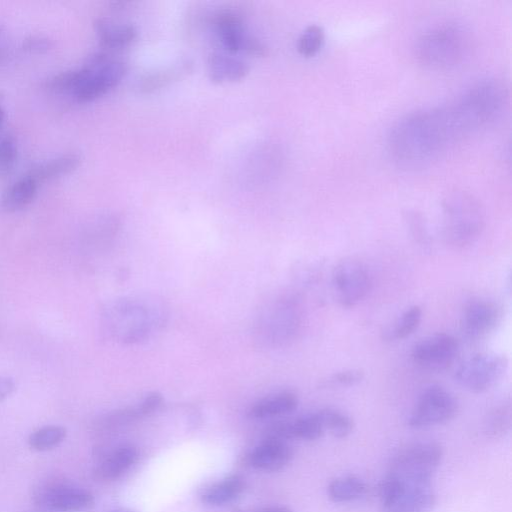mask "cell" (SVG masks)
<instances>
[{"label":"cell","instance_id":"obj_1","mask_svg":"<svg viewBox=\"0 0 512 512\" xmlns=\"http://www.w3.org/2000/svg\"><path fill=\"white\" fill-rule=\"evenodd\" d=\"M467 136L452 101L408 113L387 136V149L400 166L422 167L442 156Z\"/></svg>","mask_w":512,"mask_h":512},{"label":"cell","instance_id":"obj_2","mask_svg":"<svg viewBox=\"0 0 512 512\" xmlns=\"http://www.w3.org/2000/svg\"><path fill=\"white\" fill-rule=\"evenodd\" d=\"M168 311L162 300L150 295L115 298L102 308L105 333L122 344H137L162 330Z\"/></svg>","mask_w":512,"mask_h":512},{"label":"cell","instance_id":"obj_3","mask_svg":"<svg viewBox=\"0 0 512 512\" xmlns=\"http://www.w3.org/2000/svg\"><path fill=\"white\" fill-rule=\"evenodd\" d=\"M301 324L302 313L295 297L278 295L260 306L253 322V340L260 348H279L296 338Z\"/></svg>","mask_w":512,"mask_h":512},{"label":"cell","instance_id":"obj_4","mask_svg":"<svg viewBox=\"0 0 512 512\" xmlns=\"http://www.w3.org/2000/svg\"><path fill=\"white\" fill-rule=\"evenodd\" d=\"M484 227V208L474 195L456 189L444 197L442 232L450 246L456 248L470 246L481 236Z\"/></svg>","mask_w":512,"mask_h":512},{"label":"cell","instance_id":"obj_5","mask_svg":"<svg viewBox=\"0 0 512 512\" xmlns=\"http://www.w3.org/2000/svg\"><path fill=\"white\" fill-rule=\"evenodd\" d=\"M468 49L466 32L457 24L442 23L423 32L415 44L417 60L430 68L458 64Z\"/></svg>","mask_w":512,"mask_h":512},{"label":"cell","instance_id":"obj_6","mask_svg":"<svg viewBox=\"0 0 512 512\" xmlns=\"http://www.w3.org/2000/svg\"><path fill=\"white\" fill-rule=\"evenodd\" d=\"M442 457L443 449L439 443H413L395 454L388 474L407 484L430 485Z\"/></svg>","mask_w":512,"mask_h":512},{"label":"cell","instance_id":"obj_7","mask_svg":"<svg viewBox=\"0 0 512 512\" xmlns=\"http://www.w3.org/2000/svg\"><path fill=\"white\" fill-rule=\"evenodd\" d=\"M85 74L73 91L79 101L93 100L116 86L125 76L126 64L102 51L90 54L85 64Z\"/></svg>","mask_w":512,"mask_h":512},{"label":"cell","instance_id":"obj_8","mask_svg":"<svg viewBox=\"0 0 512 512\" xmlns=\"http://www.w3.org/2000/svg\"><path fill=\"white\" fill-rule=\"evenodd\" d=\"M507 367L508 359L505 355L481 352L462 361L454 372V379L462 388L482 393L500 381Z\"/></svg>","mask_w":512,"mask_h":512},{"label":"cell","instance_id":"obj_9","mask_svg":"<svg viewBox=\"0 0 512 512\" xmlns=\"http://www.w3.org/2000/svg\"><path fill=\"white\" fill-rule=\"evenodd\" d=\"M333 292L339 304L351 308L361 302L372 285L367 267L358 259L344 258L332 270Z\"/></svg>","mask_w":512,"mask_h":512},{"label":"cell","instance_id":"obj_10","mask_svg":"<svg viewBox=\"0 0 512 512\" xmlns=\"http://www.w3.org/2000/svg\"><path fill=\"white\" fill-rule=\"evenodd\" d=\"M458 402L452 393L438 385L427 387L415 403L408 424L414 429L444 424L453 419Z\"/></svg>","mask_w":512,"mask_h":512},{"label":"cell","instance_id":"obj_11","mask_svg":"<svg viewBox=\"0 0 512 512\" xmlns=\"http://www.w3.org/2000/svg\"><path fill=\"white\" fill-rule=\"evenodd\" d=\"M34 496L37 503L54 512H83L95 502L89 491L57 481L41 485Z\"/></svg>","mask_w":512,"mask_h":512},{"label":"cell","instance_id":"obj_12","mask_svg":"<svg viewBox=\"0 0 512 512\" xmlns=\"http://www.w3.org/2000/svg\"><path fill=\"white\" fill-rule=\"evenodd\" d=\"M459 353L457 339L446 333H437L418 341L411 350V358L422 368L442 371L450 367Z\"/></svg>","mask_w":512,"mask_h":512},{"label":"cell","instance_id":"obj_13","mask_svg":"<svg viewBox=\"0 0 512 512\" xmlns=\"http://www.w3.org/2000/svg\"><path fill=\"white\" fill-rule=\"evenodd\" d=\"M501 316V308L494 301L480 298L470 300L463 309L462 331L469 338H482L496 328Z\"/></svg>","mask_w":512,"mask_h":512},{"label":"cell","instance_id":"obj_14","mask_svg":"<svg viewBox=\"0 0 512 512\" xmlns=\"http://www.w3.org/2000/svg\"><path fill=\"white\" fill-rule=\"evenodd\" d=\"M212 22L228 52L245 51L251 35L246 32L243 19L237 11L230 8L218 10L213 15Z\"/></svg>","mask_w":512,"mask_h":512},{"label":"cell","instance_id":"obj_15","mask_svg":"<svg viewBox=\"0 0 512 512\" xmlns=\"http://www.w3.org/2000/svg\"><path fill=\"white\" fill-rule=\"evenodd\" d=\"M293 458V450L286 441L265 438L248 455L249 464L261 471L283 469Z\"/></svg>","mask_w":512,"mask_h":512},{"label":"cell","instance_id":"obj_16","mask_svg":"<svg viewBox=\"0 0 512 512\" xmlns=\"http://www.w3.org/2000/svg\"><path fill=\"white\" fill-rule=\"evenodd\" d=\"M434 503L435 495L431 489V485H415L402 482L399 493L391 502L382 507V511L429 512Z\"/></svg>","mask_w":512,"mask_h":512},{"label":"cell","instance_id":"obj_17","mask_svg":"<svg viewBox=\"0 0 512 512\" xmlns=\"http://www.w3.org/2000/svg\"><path fill=\"white\" fill-rule=\"evenodd\" d=\"M138 458V449L133 445L118 446L101 459L96 466L95 476L105 481L118 479L132 468Z\"/></svg>","mask_w":512,"mask_h":512},{"label":"cell","instance_id":"obj_18","mask_svg":"<svg viewBox=\"0 0 512 512\" xmlns=\"http://www.w3.org/2000/svg\"><path fill=\"white\" fill-rule=\"evenodd\" d=\"M39 182L28 173L10 183L0 196V208L13 212L26 207L34 199Z\"/></svg>","mask_w":512,"mask_h":512},{"label":"cell","instance_id":"obj_19","mask_svg":"<svg viewBox=\"0 0 512 512\" xmlns=\"http://www.w3.org/2000/svg\"><path fill=\"white\" fill-rule=\"evenodd\" d=\"M247 62L224 52H214L208 59V73L214 83L239 81L249 73Z\"/></svg>","mask_w":512,"mask_h":512},{"label":"cell","instance_id":"obj_20","mask_svg":"<svg viewBox=\"0 0 512 512\" xmlns=\"http://www.w3.org/2000/svg\"><path fill=\"white\" fill-rule=\"evenodd\" d=\"M298 402L297 395L292 391L277 392L255 402L250 407L248 415L254 419L285 415L294 411Z\"/></svg>","mask_w":512,"mask_h":512},{"label":"cell","instance_id":"obj_21","mask_svg":"<svg viewBox=\"0 0 512 512\" xmlns=\"http://www.w3.org/2000/svg\"><path fill=\"white\" fill-rule=\"evenodd\" d=\"M94 25L99 41L105 48H123L137 37V29L130 23H115L107 18H97Z\"/></svg>","mask_w":512,"mask_h":512},{"label":"cell","instance_id":"obj_22","mask_svg":"<svg viewBox=\"0 0 512 512\" xmlns=\"http://www.w3.org/2000/svg\"><path fill=\"white\" fill-rule=\"evenodd\" d=\"M81 159L77 152L61 153L36 162L26 173L41 182L71 172L79 166Z\"/></svg>","mask_w":512,"mask_h":512},{"label":"cell","instance_id":"obj_23","mask_svg":"<svg viewBox=\"0 0 512 512\" xmlns=\"http://www.w3.org/2000/svg\"><path fill=\"white\" fill-rule=\"evenodd\" d=\"M244 489V479L239 475H231L208 487L201 494V501L209 506L225 505L238 498Z\"/></svg>","mask_w":512,"mask_h":512},{"label":"cell","instance_id":"obj_24","mask_svg":"<svg viewBox=\"0 0 512 512\" xmlns=\"http://www.w3.org/2000/svg\"><path fill=\"white\" fill-rule=\"evenodd\" d=\"M367 491V484L353 475L335 478L327 486V495L335 503L359 500L366 495Z\"/></svg>","mask_w":512,"mask_h":512},{"label":"cell","instance_id":"obj_25","mask_svg":"<svg viewBox=\"0 0 512 512\" xmlns=\"http://www.w3.org/2000/svg\"><path fill=\"white\" fill-rule=\"evenodd\" d=\"M191 68L192 64L188 60H185L166 69L149 73L141 78L138 83V89L142 93H151L177 81L190 72Z\"/></svg>","mask_w":512,"mask_h":512},{"label":"cell","instance_id":"obj_26","mask_svg":"<svg viewBox=\"0 0 512 512\" xmlns=\"http://www.w3.org/2000/svg\"><path fill=\"white\" fill-rule=\"evenodd\" d=\"M422 309L418 305L407 308L393 324L388 326L383 332L385 340H402L414 333L422 320Z\"/></svg>","mask_w":512,"mask_h":512},{"label":"cell","instance_id":"obj_27","mask_svg":"<svg viewBox=\"0 0 512 512\" xmlns=\"http://www.w3.org/2000/svg\"><path fill=\"white\" fill-rule=\"evenodd\" d=\"M324 431L336 438H345L354 428L353 419L345 412L335 408H323L317 411Z\"/></svg>","mask_w":512,"mask_h":512},{"label":"cell","instance_id":"obj_28","mask_svg":"<svg viewBox=\"0 0 512 512\" xmlns=\"http://www.w3.org/2000/svg\"><path fill=\"white\" fill-rule=\"evenodd\" d=\"M67 436V430L60 425H46L33 431L28 437L31 449L39 452L51 450L60 445Z\"/></svg>","mask_w":512,"mask_h":512},{"label":"cell","instance_id":"obj_29","mask_svg":"<svg viewBox=\"0 0 512 512\" xmlns=\"http://www.w3.org/2000/svg\"><path fill=\"white\" fill-rule=\"evenodd\" d=\"M511 418L512 412L510 401L498 404L492 408L485 419V433L490 437L503 436L510 430Z\"/></svg>","mask_w":512,"mask_h":512},{"label":"cell","instance_id":"obj_30","mask_svg":"<svg viewBox=\"0 0 512 512\" xmlns=\"http://www.w3.org/2000/svg\"><path fill=\"white\" fill-rule=\"evenodd\" d=\"M85 67L71 68L48 77L44 86L53 91H69L73 93L85 74Z\"/></svg>","mask_w":512,"mask_h":512},{"label":"cell","instance_id":"obj_31","mask_svg":"<svg viewBox=\"0 0 512 512\" xmlns=\"http://www.w3.org/2000/svg\"><path fill=\"white\" fill-rule=\"evenodd\" d=\"M325 39L323 28L317 24L307 26L297 41V50L304 57L314 56L322 47Z\"/></svg>","mask_w":512,"mask_h":512},{"label":"cell","instance_id":"obj_32","mask_svg":"<svg viewBox=\"0 0 512 512\" xmlns=\"http://www.w3.org/2000/svg\"><path fill=\"white\" fill-rule=\"evenodd\" d=\"M18 156L16 138L10 133L0 134V176L10 173Z\"/></svg>","mask_w":512,"mask_h":512},{"label":"cell","instance_id":"obj_33","mask_svg":"<svg viewBox=\"0 0 512 512\" xmlns=\"http://www.w3.org/2000/svg\"><path fill=\"white\" fill-rule=\"evenodd\" d=\"M364 377V371L361 369H345L330 375L327 380L324 381V384L327 386L349 387L359 384Z\"/></svg>","mask_w":512,"mask_h":512},{"label":"cell","instance_id":"obj_34","mask_svg":"<svg viewBox=\"0 0 512 512\" xmlns=\"http://www.w3.org/2000/svg\"><path fill=\"white\" fill-rule=\"evenodd\" d=\"M53 46V40L45 34H29L23 38L21 47L29 52L40 53L49 50Z\"/></svg>","mask_w":512,"mask_h":512},{"label":"cell","instance_id":"obj_35","mask_svg":"<svg viewBox=\"0 0 512 512\" xmlns=\"http://www.w3.org/2000/svg\"><path fill=\"white\" fill-rule=\"evenodd\" d=\"M16 385L13 378L9 376H0V402L7 399L14 391Z\"/></svg>","mask_w":512,"mask_h":512},{"label":"cell","instance_id":"obj_36","mask_svg":"<svg viewBox=\"0 0 512 512\" xmlns=\"http://www.w3.org/2000/svg\"><path fill=\"white\" fill-rule=\"evenodd\" d=\"M9 51V45L6 42L0 41V62L8 56Z\"/></svg>","mask_w":512,"mask_h":512},{"label":"cell","instance_id":"obj_37","mask_svg":"<svg viewBox=\"0 0 512 512\" xmlns=\"http://www.w3.org/2000/svg\"><path fill=\"white\" fill-rule=\"evenodd\" d=\"M258 512H293V511L287 507L275 506V507H269V508L262 509Z\"/></svg>","mask_w":512,"mask_h":512},{"label":"cell","instance_id":"obj_38","mask_svg":"<svg viewBox=\"0 0 512 512\" xmlns=\"http://www.w3.org/2000/svg\"><path fill=\"white\" fill-rule=\"evenodd\" d=\"M4 117H5V111H4L3 107L0 105V124L3 122Z\"/></svg>","mask_w":512,"mask_h":512},{"label":"cell","instance_id":"obj_39","mask_svg":"<svg viewBox=\"0 0 512 512\" xmlns=\"http://www.w3.org/2000/svg\"><path fill=\"white\" fill-rule=\"evenodd\" d=\"M117 512H135V511H132V510H122V511H117Z\"/></svg>","mask_w":512,"mask_h":512},{"label":"cell","instance_id":"obj_40","mask_svg":"<svg viewBox=\"0 0 512 512\" xmlns=\"http://www.w3.org/2000/svg\"><path fill=\"white\" fill-rule=\"evenodd\" d=\"M1 31H2V27H1V24H0V33H1Z\"/></svg>","mask_w":512,"mask_h":512}]
</instances>
